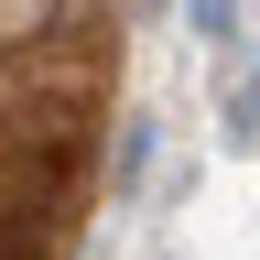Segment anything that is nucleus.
Here are the masks:
<instances>
[{"label": "nucleus", "instance_id": "1", "mask_svg": "<svg viewBox=\"0 0 260 260\" xmlns=\"http://www.w3.org/2000/svg\"><path fill=\"white\" fill-rule=\"evenodd\" d=\"M184 22H195L206 54H239V44H249V0H184Z\"/></svg>", "mask_w": 260, "mask_h": 260}, {"label": "nucleus", "instance_id": "2", "mask_svg": "<svg viewBox=\"0 0 260 260\" xmlns=\"http://www.w3.org/2000/svg\"><path fill=\"white\" fill-rule=\"evenodd\" d=\"M141 174H152V119H141V109H130V119H119V141H109V184L130 195V184H141Z\"/></svg>", "mask_w": 260, "mask_h": 260}]
</instances>
